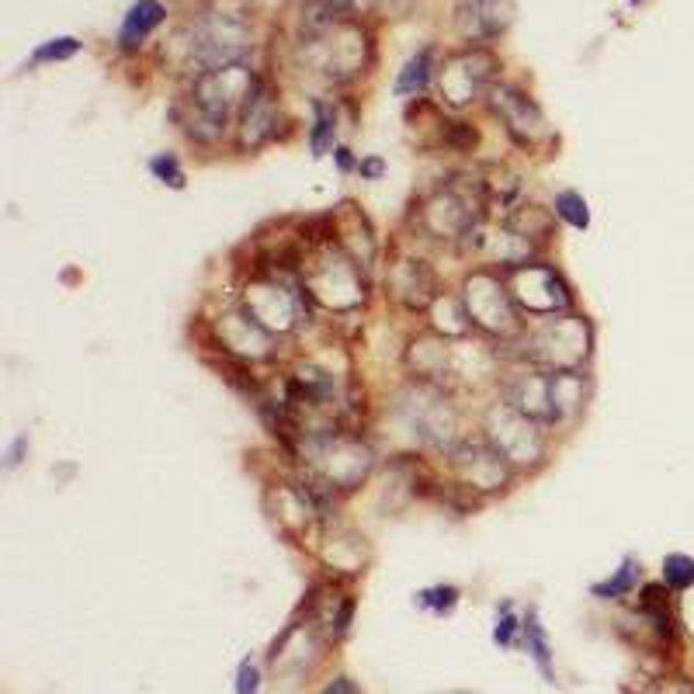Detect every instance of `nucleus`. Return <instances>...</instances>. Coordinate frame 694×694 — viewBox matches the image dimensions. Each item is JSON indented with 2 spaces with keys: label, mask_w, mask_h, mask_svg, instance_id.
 I'll list each match as a JSON object with an SVG mask.
<instances>
[{
  "label": "nucleus",
  "mask_w": 694,
  "mask_h": 694,
  "mask_svg": "<svg viewBox=\"0 0 694 694\" xmlns=\"http://www.w3.org/2000/svg\"><path fill=\"white\" fill-rule=\"evenodd\" d=\"M639 587H642V559L622 556L618 567L591 587V597H597V601H625L628 594H636Z\"/></svg>",
  "instance_id": "obj_24"
},
{
  "label": "nucleus",
  "mask_w": 694,
  "mask_h": 694,
  "mask_svg": "<svg viewBox=\"0 0 694 694\" xmlns=\"http://www.w3.org/2000/svg\"><path fill=\"white\" fill-rule=\"evenodd\" d=\"M337 4H344V8H365V11H382V14H400V11H406L410 4H414V0H337Z\"/></svg>",
  "instance_id": "obj_33"
},
{
  "label": "nucleus",
  "mask_w": 694,
  "mask_h": 694,
  "mask_svg": "<svg viewBox=\"0 0 694 694\" xmlns=\"http://www.w3.org/2000/svg\"><path fill=\"white\" fill-rule=\"evenodd\" d=\"M260 691V670L244 660L240 670H236V694H257Z\"/></svg>",
  "instance_id": "obj_36"
},
{
  "label": "nucleus",
  "mask_w": 694,
  "mask_h": 694,
  "mask_svg": "<svg viewBox=\"0 0 694 694\" xmlns=\"http://www.w3.org/2000/svg\"><path fill=\"white\" fill-rule=\"evenodd\" d=\"M501 63L486 46H466L455 49L438 63V104L451 108V112H466V108L480 104L490 98Z\"/></svg>",
  "instance_id": "obj_11"
},
{
  "label": "nucleus",
  "mask_w": 694,
  "mask_h": 694,
  "mask_svg": "<svg viewBox=\"0 0 694 694\" xmlns=\"http://www.w3.org/2000/svg\"><path fill=\"white\" fill-rule=\"evenodd\" d=\"M520 639H525V649L531 663L538 667V674L546 678L549 684H556V663H552V642H549V633L546 625H541L538 618V607H528L525 615V625H520Z\"/></svg>",
  "instance_id": "obj_25"
},
{
  "label": "nucleus",
  "mask_w": 694,
  "mask_h": 694,
  "mask_svg": "<svg viewBox=\"0 0 694 694\" xmlns=\"http://www.w3.org/2000/svg\"><path fill=\"white\" fill-rule=\"evenodd\" d=\"M459 299L466 306L469 327L475 334H483L486 340H493L496 347H511L528 327V320L520 316L517 302L507 289L504 271L496 268L472 265V271H466L459 286Z\"/></svg>",
  "instance_id": "obj_6"
},
{
  "label": "nucleus",
  "mask_w": 694,
  "mask_h": 694,
  "mask_svg": "<svg viewBox=\"0 0 694 694\" xmlns=\"http://www.w3.org/2000/svg\"><path fill=\"white\" fill-rule=\"evenodd\" d=\"M80 53V38L74 35H59V38H49V42H42V46L32 53L29 59V67H46V63H67Z\"/></svg>",
  "instance_id": "obj_31"
},
{
  "label": "nucleus",
  "mask_w": 694,
  "mask_h": 694,
  "mask_svg": "<svg viewBox=\"0 0 694 694\" xmlns=\"http://www.w3.org/2000/svg\"><path fill=\"white\" fill-rule=\"evenodd\" d=\"M486 108H490V115L501 122L504 136L517 149H525V154L546 157L549 149L559 143L556 128L549 125L546 112H541V104L525 91V87H517V83H496L493 91H490V98H486Z\"/></svg>",
  "instance_id": "obj_12"
},
{
  "label": "nucleus",
  "mask_w": 694,
  "mask_h": 694,
  "mask_svg": "<svg viewBox=\"0 0 694 694\" xmlns=\"http://www.w3.org/2000/svg\"><path fill=\"white\" fill-rule=\"evenodd\" d=\"M281 122H286V115H281V98L275 83L268 77H257L240 104V115H236L233 146L240 154H257V149L281 139Z\"/></svg>",
  "instance_id": "obj_15"
},
{
  "label": "nucleus",
  "mask_w": 694,
  "mask_h": 694,
  "mask_svg": "<svg viewBox=\"0 0 694 694\" xmlns=\"http://www.w3.org/2000/svg\"><path fill=\"white\" fill-rule=\"evenodd\" d=\"M496 396L520 410L525 417L541 424L546 430H556V406H552V372L535 365L511 361L496 379Z\"/></svg>",
  "instance_id": "obj_16"
},
{
  "label": "nucleus",
  "mask_w": 694,
  "mask_h": 694,
  "mask_svg": "<svg viewBox=\"0 0 694 694\" xmlns=\"http://www.w3.org/2000/svg\"><path fill=\"white\" fill-rule=\"evenodd\" d=\"M451 361H455V340L434 334L430 327L410 337L403 347V365L410 379L430 382V385H448L451 389Z\"/></svg>",
  "instance_id": "obj_19"
},
{
  "label": "nucleus",
  "mask_w": 694,
  "mask_h": 694,
  "mask_svg": "<svg viewBox=\"0 0 694 694\" xmlns=\"http://www.w3.org/2000/svg\"><path fill=\"white\" fill-rule=\"evenodd\" d=\"M517 4L514 0H455V32L469 46H490L493 38H501L511 21H514Z\"/></svg>",
  "instance_id": "obj_18"
},
{
  "label": "nucleus",
  "mask_w": 694,
  "mask_h": 694,
  "mask_svg": "<svg viewBox=\"0 0 694 694\" xmlns=\"http://www.w3.org/2000/svg\"><path fill=\"white\" fill-rule=\"evenodd\" d=\"M299 278H302V286H306L310 299L323 310L351 313L368 302V271L358 265V260L347 257L337 244L313 247Z\"/></svg>",
  "instance_id": "obj_8"
},
{
  "label": "nucleus",
  "mask_w": 694,
  "mask_h": 694,
  "mask_svg": "<svg viewBox=\"0 0 694 694\" xmlns=\"http://www.w3.org/2000/svg\"><path fill=\"white\" fill-rule=\"evenodd\" d=\"M663 583L678 594L691 591L694 587V556H687V552L663 556Z\"/></svg>",
  "instance_id": "obj_29"
},
{
  "label": "nucleus",
  "mask_w": 694,
  "mask_h": 694,
  "mask_svg": "<svg viewBox=\"0 0 694 694\" xmlns=\"http://www.w3.org/2000/svg\"><path fill=\"white\" fill-rule=\"evenodd\" d=\"M594 340V323L573 310L562 316L535 320L501 358L546 368V372H577V368L591 365Z\"/></svg>",
  "instance_id": "obj_3"
},
{
  "label": "nucleus",
  "mask_w": 694,
  "mask_h": 694,
  "mask_svg": "<svg viewBox=\"0 0 694 694\" xmlns=\"http://www.w3.org/2000/svg\"><path fill=\"white\" fill-rule=\"evenodd\" d=\"M355 607H358V601H355L351 594H344V597L337 601V607H334V618H331V636H334V639H344L347 633H351Z\"/></svg>",
  "instance_id": "obj_32"
},
{
  "label": "nucleus",
  "mask_w": 694,
  "mask_h": 694,
  "mask_svg": "<svg viewBox=\"0 0 694 694\" xmlns=\"http://www.w3.org/2000/svg\"><path fill=\"white\" fill-rule=\"evenodd\" d=\"M483 438L504 455V459L525 475V472H538L549 462V434L541 424H535L531 417H525L520 410H514L511 403H504L501 396L490 400L480 421Z\"/></svg>",
  "instance_id": "obj_9"
},
{
  "label": "nucleus",
  "mask_w": 694,
  "mask_h": 694,
  "mask_svg": "<svg viewBox=\"0 0 694 694\" xmlns=\"http://www.w3.org/2000/svg\"><path fill=\"white\" fill-rule=\"evenodd\" d=\"M663 694H694V684H687V681H667V691Z\"/></svg>",
  "instance_id": "obj_39"
},
{
  "label": "nucleus",
  "mask_w": 694,
  "mask_h": 694,
  "mask_svg": "<svg viewBox=\"0 0 694 694\" xmlns=\"http://www.w3.org/2000/svg\"><path fill=\"white\" fill-rule=\"evenodd\" d=\"M385 292L393 295L396 306L410 310V313H427L430 302L441 295L438 275L427 265L424 257H396L385 271Z\"/></svg>",
  "instance_id": "obj_17"
},
{
  "label": "nucleus",
  "mask_w": 694,
  "mask_h": 694,
  "mask_svg": "<svg viewBox=\"0 0 694 694\" xmlns=\"http://www.w3.org/2000/svg\"><path fill=\"white\" fill-rule=\"evenodd\" d=\"M29 448H32V441H29V434L21 430V434H14V441L8 445V451H4V472H14L21 462L29 459Z\"/></svg>",
  "instance_id": "obj_34"
},
{
  "label": "nucleus",
  "mask_w": 694,
  "mask_h": 694,
  "mask_svg": "<svg viewBox=\"0 0 694 694\" xmlns=\"http://www.w3.org/2000/svg\"><path fill=\"white\" fill-rule=\"evenodd\" d=\"M209 334H212V347L223 358L244 361V365H265L278 358V340L271 331H265L260 323L236 302V306L223 310L215 320H209Z\"/></svg>",
  "instance_id": "obj_14"
},
{
  "label": "nucleus",
  "mask_w": 694,
  "mask_h": 694,
  "mask_svg": "<svg viewBox=\"0 0 694 694\" xmlns=\"http://www.w3.org/2000/svg\"><path fill=\"white\" fill-rule=\"evenodd\" d=\"M331 157H334V167H337L340 178H351V174H358V160H361V157H355V154H351V146L337 143Z\"/></svg>",
  "instance_id": "obj_37"
},
{
  "label": "nucleus",
  "mask_w": 694,
  "mask_h": 694,
  "mask_svg": "<svg viewBox=\"0 0 694 694\" xmlns=\"http://www.w3.org/2000/svg\"><path fill=\"white\" fill-rule=\"evenodd\" d=\"M167 21V8L160 0H136L133 8L125 11L122 29H119V49L122 53H136L143 42L154 35Z\"/></svg>",
  "instance_id": "obj_21"
},
{
  "label": "nucleus",
  "mask_w": 694,
  "mask_h": 694,
  "mask_svg": "<svg viewBox=\"0 0 694 694\" xmlns=\"http://www.w3.org/2000/svg\"><path fill=\"white\" fill-rule=\"evenodd\" d=\"M400 417L406 430H414V441L421 448H430L438 455H448L466 438L462 410L455 403L448 385H430V382L414 379L400 396Z\"/></svg>",
  "instance_id": "obj_7"
},
{
  "label": "nucleus",
  "mask_w": 694,
  "mask_h": 694,
  "mask_svg": "<svg viewBox=\"0 0 694 694\" xmlns=\"http://www.w3.org/2000/svg\"><path fill=\"white\" fill-rule=\"evenodd\" d=\"M445 469L455 483H462L475 496H483V501L507 493L520 480V472L483 438V430L466 434V438L445 455Z\"/></svg>",
  "instance_id": "obj_13"
},
{
  "label": "nucleus",
  "mask_w": 694,
  "mask_h": 694,
  "mask_svg": "<svg viewBox=\"0 0 694 694\" xmlns=\"http://www.w3.org/2000/svg\"><path fill=\"white\" fill-rule=\"evenodd\" d=\"M385 170H389V164H385L379 154H368V157H361V160H358V178H361V181H368V184L382 181V178H385Z\"/></svg>",
  "instance_id": "obj_35"
},
{
  "label": "nucleus",
  "mask_w": 694,
  "mask_h": 694,
  "mask_svg": "<svg viewBox=\"0 0 694 694\" xmlns=\"http://www.w3.org/2000/svg\"><path fill=\"white\" fill-rule=\"evenodd\" d=\"M552 215L562 223V226H570V230H577V233H587L591 230V205H587V199H583V194L577 191V188H562V191H556L552 194Z\"/></svg>",
  "instance_id": "obj_26"
},
{
  "label": "nucleus",
  "mask_w": 694,
  "mask_h": 694,
  "mask_svg": "<svg viewBox=\"0 0 694 694\" xmlns=\"http://www.w3.org/2000/svg\"><path fill=\"white\" fill-rule=\"evenodd\" d=\"M254 80L257 74L247 63L191 77L188 91L174 104V122H178L184 139L202 149L220 146L236 128V115H240V104Z\"/></svg>",
  "instance_id": "obj_1"
},
{
  "label": "nucleus",
  "mask_w": 694,
  "mask_h": 694,
  "mask_svg": "<svg viewBox=\"0 0 694 694\" xmlns=\"http://www.w3.org/2000/svg\"><path fill=\"white\" fill-rule=\"evenodd\" d=\"M323 694H358V687L351 678H334L327 687H323Z\"/></svg>",
  "instance_id": "obj_38"
},
{
  "label": "nucleus",
  "mask_w": 694,
  "mask_h": 694,
  "mask_svg": "<svg viewBox=\"0 0 694 694\" xmlns=\"http://www.w3.org/2000/svg\"><path fill=\"white\" fill-rule=\"evenodd\" d=\"M434 80H438V59H434V46H424L403 63L393 91L400 98H421Z\"/></svg>",
  "instance_id": "obj_23"
},
{
  "label": "nucleus",
  "mask_w": 694,
  "mask_h": 694,
  "mask_svg": "<svg viewBox=\"0 0 694 694\" xmlns=\"http://www.w3.org/2000/svg\"><path fill=\"white\" fill-rule=\"evenodd\" d=\"M594 382L587 368L577 372H552V406H556V430H573L580 417L587 414Z\"/></svg>",
  "instance_id": "obj_20"
},
{
  "label": "nucleus",
  "mask_w": 694,
  "mask_h": 694,
  "mask_svg": "<svg viewBox=\"0 0 694 694\" xmlns=\"http://www.w3.org/2000/svg\"><path fill=\"white\" fill-rule=\"evenodd\" d=\"M459 601H462V591L455 587V583H434V587H424V591L414 594V604L434 618L451 615L455 607H459Z\"/></svg>",
  "instance_id": "obj_27"
},
{
  "label": "nucleus",
  "mask_w": 694,
  "mask_h": 694,
  "mask_svg": "<svg viewBox=\"0 0 694 694\" xmlns=\"http://www.w3.org/2000/svg\"><path fill=\"white\" fill-rule=\"evenodd\" d=\"M146 170L149 178L160 181L164 188H174V191H184L188 188V170L181 164L178 154H170V149H164V154H154L146 160Z\"/></svg>",
  "instance_id": "obj_28"
},
{
  "label": "nucleus",
  "mask_w": 694,
  "mask_h": 694,
  "mask_svg": "<svg viewBox=\"0 0 694 694\" xmlns=\"http://www.w3.org/2000/svg\"><path fill=\"white\" fill-rule=\"evenodd\" d=\"M520 625H525V618H520V615L514 612V601L496 604V618H493V646H501V649H514V646H517V636H520Z\"/></svg>",
  "instance_id": "obj_30"
},
{
  "label": "nucleus",
  "mask_w": 694,
  "mask_h": 694,
  "mask_svg": "<svg viewBox=\"0 0 694 694\" xmlns=\"http://www.w3.org/2000/svg\"><path fill=\"white\" fill-rule=\"evenodd\" d=\"M490 220V202L483 181H445L438 188L424 191L414 202V233L434 244L459 247L466 236Z\"/></svg>",
  "instance_id": "obj_5"
},
{
  "label": "nucleus",
  "mask_w": 694,
  "mask_h": 694,
  "mask_svg": "<svg viewBox=\"0 0 694 694\" xmlns=\"http://www.w3.org/2000/svg\"><path fill=\"white\" fill-rule=\"evenodd\" d=\"M507 289L517 302V310L525 320H549V316H562L577 310V295L573 286L567 281L552 260L535 257L528 265H517L504 271Z\"/></svg>",
  "instance_id": "obj_10"
},
{
  "label": "nucleus",
  "mask_w": 694,
  "mask_h": 694,
  "mask_svg": "<svg viewBox=\"0 0 694 694\" xmlns=\"http://www.w3.org/2000/svg\"><path fill=\"white\" fill-rule=\"evenodd\" d=\"M295 56L313 77L327 83H351L372 67V35L361 25L351 11L331 21L327 29L299 35L295 38Z\"/></svg>",
  "instance_id": "obj_4"
},
{
  "label": "nucleus",
  "mask_w": 694,
  "mask_h": 694,
  "mask_svg": "<svg viewBox=\"0 0 694 694\" xmlns=\"http://www.w3.org/2000/svg\"><path fill=\"white\" fill-rule=\"evenodd\" d=\"M191 77L240 67L254 53V25L244 0H205L181 35Z\"/></svg>",
  "instance_id": "obj_2"
},
{
  "label": "nucleus",
  "mask_w": 694,
  "mask_h": 694,
  "mask_svg": "<svg viewBox=\"0 0 694 694\" xmlns=\"http://www.w3.org/2000/svg\"><path fill=\"white\" fill-rule=\"evenodd\" d=\"M310 125H306V146L313 160H323L334 154L337 146V128H340V115H337V104L334 101H323V98H313L310 104Z\"/></svg>",
  "instance_id": "obj_22"
}]
</instances>
